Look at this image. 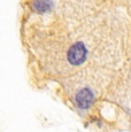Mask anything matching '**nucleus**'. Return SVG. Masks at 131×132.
I'll use <instances>...</instances> for the list:
<instances>
[{
    "mask_svg": "<svg viewBox=\"0 0 131 132\" xmlns=\"http://www.w3.org/2000/svg\"><path fill=\"white\" fill-rule=\"evenodd\" d=\"M94 93L91 88L83 87L75 94V105L80 110H87L94 103Z\"/></svg>",
    "mask_w": 131,
    "mask_h": 132,
    "instance_id": "obj_2",
    "label": "nucleus"
},
{
    "mask_svg": "<svg viewBox=\"0 0 131 132\" xmlns=\"http://www.w3.org/2000/svg\"><path fill=\"white\" fill-rule=\"evenodd\" d=\"M54 7L53 0H34L32 2V9L38 14H44L52 11Z\"/></svg>",
    "mask_w": 131,
    "mask_h": 132,
    "instance_id": "obj_3",
    "label": "nucleus"
},
{
    "mask_svg": "<svg viewBox=\"0 0 131 132\" xmlns=\"http://www.w3.org/2000/svg\"><path fill=\"white\" fill-rule=\"evenodd\" d=\"M87 57V48L83 42H77L69 48L67 53V60L71 65H80Z\"/></svg>",
    "mask_w": 131,
    "mask_h": 132,
    "instance_id": "obj_1",
    "label": "nucleus"
}]
</instances>
